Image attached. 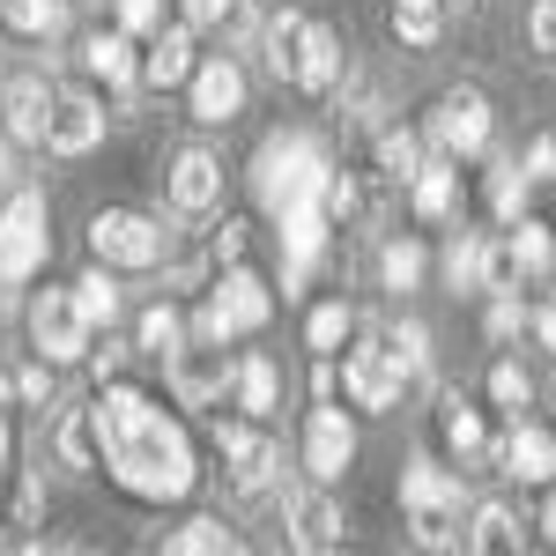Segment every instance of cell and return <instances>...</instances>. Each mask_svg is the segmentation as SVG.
Returning <instances> with one entry per match:
<instances>
[{
    "label": "cell",
    "mask_w": 556,
    "mask_h": 556,
    "mask_svg": "<svg viewBox=\"0 0 556 556\" xmlns=\"http://www.w3.org/2000/svg\"><path fill=\"white\" fill-rule=\"evenodd\" d=\"M97 430H104V468L112 482L141 497V505H172L193 490V445H186V430L149 401V393H134V386H112L104 401H97Z\"/></svg>",
    "instance_id": "1"
},
{
    "label": "cell",
    "mask_w": 556,
    "mask_h": 556,
    "mask_svg": "<svg viewBox=\"0 0 556 556\" xmlns=\"http://www.w3.org/2000/svg\"><path fill=\"white\" fill-rule=\"evenodd\" d=\"M401 519H408V534L424 542V549H460L468 542V497H460V475L438 468L430 453H416L408 468H401Z\"/></svg>",
    "instance_id": "2"
},
{
    "label": "cell",
    "mask_w": 556,
    "mask_h": 556,
    "mask_svg": "<svg viewBox=\"0 0 556 556\" xmlns=\"http://www.w3.org/2000/svg\"><path fill=\"white\" fill-rule=\"evenodd\" d=\"M327 149L312 141V134H267L253 156V193L267 201V208H298V201H319L327 193Z\"/></svg>",
    "instance_id": "3"
},
{
    "label": "cell",
    "mask_w": 556,
    "mask_h": 556,
    "mask_svg": "<svg viewBox=\"0 0 556 556\" xmlns=\"http://www.w3.org/2000/svg\"><path fill=\"white\" fill-rule=\"evenodd\" d=\"M401 386H408V364H401L393 334H386V327H371V334H364V342L342 356V393L356 401V408L386 416V408L401 401Z\"/></svg>",
    "instance_id": "4"
},
{
    "label": "cell",
    "mask_w": 556,
    "mask_h": 556,
    "mask_svg": "<svg viewBox=\"0 0 556 556\" xmlns=\"http://www.w3.org/2000/svg\"><path fill=\"white\" fill-rule=\"evenodd\" d=\"M267 319H275V290L260 282L253 267H238V260H230V267H223V282L208 290V304H201V319H193V327H208V334H223V342H230V334H260Z\"/></svg>",
    "instance_id": "5"
},
{
    "label": "cell",
    "mask_w": 556,
    "mask_h": 556,
    "mask_svg": "<svg viewBox=\"0 0 556 556\" xmlns=\"http://www.w3.org/2000/svg\"><path fill=\"white\" fill-rule=\"evenodd\" d=\"M89 253L104 260V267H156V260L172 253V230L149 223V215H134V208H104V215H89Z\"/></svg>",
    "instance_id": "6"
},
{
    "label": "cell",
    "mask_w": 556,
    "mask_h": 556,
    "mask_svg": "<svg viewBox=\"0 0 556 556\" xmlns=\"http://www.w3.org/2000/svg\"><path fill=\"white\" fill-rule=\"evenodd\" d=\"M490 134H497V119H490V97L482 89H445L438 104H430V141L445 149V156H490Z\"/></svg>",
    "instance_id": "7"
},
{
    "label": "cell",
    "mask_w": 556,
    "mask_h": 556,
    "mask_svg": "<svg viewBox=\"0 0 556 556\" xmlns=\"http://www.w3.org/2000/svg\"><path fill=\"white\" fill-rule=\"evenodd\" d=\"M172 364V386H178V401H193V408H208V401H223V386L238 379V364L223 356V334H208V327H193L186 342L164 356Z\"/></svg>",
    "instance_id": "8"
},
{
    "label": "cell",
    "mask_w": 556,
    "mask_h": 556,
    "mask_svg": "<svg viewBox=\"0 0 556 556\" xmlns=\"http://www.w3.org/2000/svg\"><path fill=\"white\" fill-rule=\"evenodd\" d=\"M215 453H223V475H230L238 497H260V490L275 482V468H282V453H275V438L260 430V416H245V424H215Z\"/></svg>",
    "instance_id": "9"
},
{
    "label": "cell",
    "mask_w": 556,
    "mask_h": 556,
    "mask_svg": "<svg viewBox=\"0 0 556 556\" xmlns=\"http://www.w3.org/2000/svg\"><path fill=\"white\" fill-rule=\"evenodd\" d=\"M38 267H45V193L23 186V193H8V208H0V275L23 282V275H38Z\"/></svg>",
    "instance_id": "10"
},
{
    "label": "cell",
    "mask_w": 556,
    "mask_h": 556,
    "mask_svg": "<svg viewBox=\"0 0 556 556\" xmlns=\"http://www.w3.org/2000/svg\"><path fill=\"white\" fill-rule=\"evenodd\" d=\"M327 245H334V215L319 208V201L282 208V298H298L304 282H312V267L327 260Z\"/></svg>",
    "instance_id": "11"
},
{
    "label": "cell",
    "mask_w": 556,
    "mask_h": 556,
    "mask_svg": "<svg viewBox=\"0 0 556 556\" xmlns=\"http://www.w3.org/2000/svg\"><path fill=\"white\" fill-rule=\"evenodd\" d=\"M349 460H356V424L342 416V401H319L304 416V475L312 482H342Z\"/></svg>",
    "instance_id": "12"
},
{
    "label": "cell",
    "mask_w": 556,
    "mask_h": 556,
    "mask_svg": "<svg viewBox=\"0 0 556 556\" xmlns=\"http://www.w3.org/2000/svg\"><path fill=\"white\" fill-rule=\"evenodd\" d=\"M30 342H38V356H52V364L89 356V319H83V304H75V290H45V298L30 304Z\"/></svg>",
    "instance_id": "13"
},
{
    "label": "cell",
    "mask_w": 556,
    "mask_h": 556,
    "mask_svg": "<svg viewBox=\"0 0 556 556\" xmlns=\"http://www.w3.org/2000/svg\"><path fill=\"white\" fill-rule=\"evenodd\" d=\"M186 104H193V119H201V127H230V119L245 112V67H238V60H223V52L201 60V67H193V83H186Z\"/></svg>",
    "instance_id": "14"
},
{
    "label": "cell",
    "mask_w": 556,
    "mask_h": 556,
    "mask_svg": "<svg viewBox=\"0 0 556 556\" xmlns=\"http://www.w3.org/2000/svg\"><path fill=\"white\" fill-rule=\"evenodd\" d=\"M97 141H104V112H97V97H89V89H52L45 149H60V156H89Z\"/></svg>",
    "instance_id": "15"
},
{
    "label": "cell",
    "mask_w": 556,
    "mask_h": 556,
    "mask_svg": "<svg viewBox=\"0 0 556 556\" xmlns=\"http://www.w3.org/2000/svg\"><path fill=\"white\" fill-rule=\"evenodd\" d=\"M349 75L342 60V38L327 30V23H304V45H298V67H290V89H304V97H334Z\"/></svg>",
    "instance_id": "16"
},
{
    "label": "cell",
    "mask_w": 556,
    "mask_h": 556,
    "mask_svg": "<svg viewBox=\"0 0 556 556\" xmlns=\"http://www.w3.org/2000/svg\"><path fill=\"white\" fill-rule=\"evenodd\" d=\"M408 208L424 215V223H453L460 215V156H424V172L408 178Z\"/></svg>",
    "instance_id": "17"
},
{
    "label": "cell",
    "mask_w": 556,
    "mask_h": 556,
    "mask_svg": "<svg viewBox=\"0 0 556 556\" xmlns=\"http://www.w3.org/2000/svg\"><path fill=\"white\" fill-rule=\"evenodd\" d=\"M290 542H298L304 556L342 549V505L327 497V482H319V490H304V497H290Z\"/></svg>",
    "instance_id": "18"
},
{
    "label": "cell",
    "mask_w": 556,
    "mask_h": 556,
    "mask_svg": "<svg viewBox=\"0 0 556 556\" xmlns=\"http://www.w3.org/2000/svg\"><path fill=\"white\" fill-rule=\"evenodd\" d=\"M223 201V164L208 149H178L172 156V208L178 215H208Z\"/></svg>",
    "instance_id": "19"
},
{
    "label": "cell",
    "mask_w": 556,
    "mask_h": 556,
    "mask_svg": "<svg viewBox=\"0 0 556 556\" xmlns=\"http://www.w3.org/2000/svg\"><path fill=\"white\" fill-rule=\"evenodd\" d=\"M505 482H556V430L513 416V430H505Z\"/></svg>",
    "instance_id": "20"
},
{
    "label": "cell",
    "mask_w": 556,
    "mask_h": 556,
    "mask_svg": "<svg viewBox=\"0 0 556 556\" xmlns=\"http://www.w3.org/2000/svg\"><path fill=\"white\" fill-rule=\"evenodd\" d=\"M438 445H445L460 468H482L490 430H482V416H475V401H460V393H438Z\"/></svg>",
    "instance_id": "21"
},
{
    "label": "cell",
    "mask_w": 556,
    "mask_h": 556,
    "mask_svg": "<svg viewBox=\"0 0 556 556\" xmlns=\"http://www.w3.org/2000/svg\"><path fill=\"white\" fill-rule=\"evenodd\" d=\"M193 23L178 15V30H156V45L141 52V83L149 89H178V83H193Z\"/></svg>",
    "instance_id": "22"
},
{
    "label": "cell",
    "mask_w": 556,
    "mask_h": 556,
    "mask_svg": "<svg viewBox=\"0 0 556 556\" xmlns=\"http://www.w3.org/2000/svg\"><path fill=\"white\" fill-rule=\"evenodd\" d=\"M83 67L97 75L104 89H134L141 83V52H134V30H97L83 38Z\"/></svg>",
    "instance_id": "23"
},
{
    "label": "cell",
    "mask_w": 556,
    "mask_h": 556,
    "mask_svg": "<svg viewBox=\"0 0 556 556\" xmlns=\"http://www.w3.org/2000/svg\"><path fill=\"white\" fill-rule=\"evenodd\" d=\"M0 127L15 134V141H45V127H52V89L38 83V75H15L8 83V97H0Z\"/></svg>",
    "instance_id": "24"
},
{
    "label": "cell",
    "mask_w": 556,
    "mask_h": 556,
    "mask_svg": "<svg viewBox=\"0 0 556 556\" xmlns=\"http://www.w3.org/2000/svg\"><path fill=\"white\" fill-rule=\"evenodd\" d=\"M468 549H482V556H519V549H527V519H519L513 505H475Z\"/></svg>",
    "instance_id": "25"
},
{
    "label": "cell",
    "mask_w": 556,
    "mask_h": 556,
    "mask_svg": "<svg viewBox=\"0 0 556 556\" xmlns=\"http://www.w3.org/2000/svg\"><path fill=\"white\" fill-rule=\"evenodd\" d=\"M230 401H238L245 416H260V424H267V416L282 408V371H275L267 356H238V379H230Z\"/></svg>",
    "instance_id": "26"
},
{
    "label": "cell",
    "mask_w": 556,
    "mask_h": 556,
    "mask_svg": "<svg viewBox=\"0 0 556 556\" xmlns=\"http://www.w3.org/2000/svg\"><path fill=\"white\" fill-rule=\"evenodd\" d=\"M60 460H67V468H104L97 408H67V416H60Z\"/></svg>",
    "instance_id": "27"
},
{
    "label": "cell",
    "mask_w": 556,
    "mask_h": 556,
    "mask_svg": "<svg viewBox=\"0 0 556 556\" xmlns=\"http://www.w3.org/2000/svg\"><path fill=\"white\" fill-rule=\"evenodd\" d=\"M424 275H430V253L416 238H386L379 245V282L393 298H401V290H424Z\"/></svg>",
    "instance_id": "28"
},
{
    "label": "cell",
    "mask_w": 556,
    "mask_h": 556,
    "mask_svg": "<svg viewBox=\"0 0 556 556\" xmlns=\"http://www.w3.org/2000/svg\"><path fill=\"white\" fill-rule=\"evenodd\" d=\"M349 334H356V312H349L342 298L312 304V319H304V349H312V356H342Z\"/></svg>",
    "instance_id": "29"
},
{
    "label": "cell",
    "mask_w": 556,
    "mask_h": 556,
    "mask_svg": "<svg viewBox=\"0 0 556 556\" xmlns=\"http://www.w3.org/2000/svg\"><path fill=\"white\" fill-rule=\"evenodd\" d=\"M304 23H312V15H298V8H282V15L267 23V45H260V60H267V75H275V83H290V67H298Z\"/></svg>",
    "instance_id": "30"
},
{
    "label": "cell",
    "mask_w": 556,
    "mask_h": 556,
    "mask_svg": "<svg viewBox=\"0 0 556 556\" xmlns=\"http://www.w3.org/2000/svg\"><path fill=\"white\" fill-rule=\"evenodd\" d=\"M424 156H430V149H424V134H416V127H379V172L393 178V186H408V178L424 172Z\"/></svg>",
    "instance_id": "31"
},
{
    "label": "cell",
    "mask_w": 556,
    "mask_h": 556,
    "mask_svg": "<svg viewBox=\"0 0 556 556\" xmlns=\"http://www.w3.org/2000/svg\"><path fill=\"white\" fill-rule=\"evenodd\" d=\"M67 23V0H0V30L15 38H52Z\"/></svg>",
    "instance_id": "32"
},
{
    "label": "cell",
    "mask_w": 556,
    "mask_h": 556,
    "mask_svg": "<svg viewBox=\"0 0 556 556\" xmlns=\"http://www.w3.org/2000/svg\"><path fill=\"white\" fill-rule=\"evenodd\" d=\"M505 230H513V245H519V267H527L534 282H549L556 275V230L534 223V215H519V223H505Z\"/></svg>",
    "instance_id": "33"
},
{
    "label": "cell",
    "mask_w": 556,
    "mask_h": 556,
    "mask_svg": "<svg viewBox=\"0 0 556 556\" xmlns=\"http://www.w3.org/2000/svg\"><path fill=\"white\" fill-rule=\"evenodd\" d=\"M438 30H445V0H393V38L401 45H438Z\"/></svg>",
    "instance_id": "34"
},
{
    "label": "cell",
    "mask_w": 556,
    "mask_h": 556,
    "mask_svg": "<svg viewBox=\"0 0 556 556\" xmlns=\"http://www.w3.org/2000/svg\"><path fill=\"white\" fill-rule=\"evenodd\" d=\"M527 201H534V178L519 172V156H505V164L490 172V215H497V223H519Z\"/></svg>",
    "instance_id": "35"
},
{
    "label": "cell",
    "mask_w": 556,
    "mask_h": 556,
    "mask_svg": "<svg viewBox=\"0 0 556 556\" xmlns=\"http://www.w3.org/2000/svg\"><path fill=\"white\" fill-rule=\"evenodd\" d=\"M75 304H83L89 327H112V319H119V282H112V267H104V260L75 282Z\"/></svg>",
    "instance_id": "36"
},
{
    "label": "cell",
    "mask_w": 556,
    "mask_h": 556,
    "mask_svg": "<svg viewBox=\"0 0 556 556\" xmlns=\"http://www.w3.org/2000/svg\"><path fill=\"white\" fill-rule=\"evenodd\" d=\"M490 401H497L505 416H527V408H534V379H527L519 356H497V364H490Z\"/></svg>",
    "instance_id": "37"
},
{
    "label": "cell",
    "mask_w": 556,
    "mask_h": 556,
    "mask_svg": "<svg viewBox=\"0 0 556 556\" xmlns=\"http://www.w3.org/2000/svg\"><path fill=\"white\" fill-rule=\"evenodd\" d=\"M519 282H527V267H519L513 230H505V238H482V290L497 298V290H519Z\"/></svg>",
    "instance_id": "38"
},
{
    "label": "cell",
    "mask_w": 556,
    "mask_h": 556,
    "mask_svg": "<svg viewBox=\"0 0 556 556\" xmlns=\"http://www.w3.org/2000/svg\"><path fill=\"white\" fill-rule=\"evenodd\" d=\"M164 549H178V556H230V549H238V534H230L223 519H186Z\"/></svg>",
    "instance_id": "39"
},
{
    "label": "cell",
    "mask_w": 556,
    "mask_h": 556,
    "mask_svg": "<svg viewBox=\"0 0 556 556\" xmlns=\"http://www.w3.org/2000/svg\"><path fill=\"white\" fill-rule=\"evenodd\" d=\"M445 282H453V290H482V238H475V230H453V245H445Z\"/></svg>",
    "instance_id": "40"
},
{
    "label": "cell",
    "mask_w": 556,
    "mask_h": 556,
    "mask_svg": "<svg viewBox=\"0 0 556 556\" xmlns=\"http://www.w3.org/2000/svg\"><path fill=\"white\" fill-rule=\"evenodd\" d=\"M319 208L334 215V230H349V223L364 215V186H356V172H327V193H319Z\"/></svg>",
    "instance_id": "41"
},
{
    "label": "cell",
    "mask_w": 556,
    "mask_h": 556,
    "mask_svg": "<svg viewBox=\"0 0 556 556\" xmlns=\"http://www.w3.org/2000/svg\"><path fill=\"white\" fill-rule=\"evenodd\" d=\"M186 342V319H178V304H156L149 319H141V356H172Z\"/></svg>",
    "instance_id": "42"
},
{
    "label": "cell",
    "mask_w": 556,
    "mask_h": 556,
    "mask_svg": "<svg viewBox=\"0 0 556 556\" xmlns=\"http://www.w3.org/2000/svg\"><path fill=\"white\" fill-rule=\"evenodd\" d=\"M386 334H393V349H401L408 379H430V327H424V319H393Z\"/></svg>",
    "instance_id": "43"
},
{
    "label": "cell",
    "mask_w": 556,
    "mask_h": 556,
    "mask_svg": "<svg viewBox=\"0 0 556 556\" xmlns=\"http://www.w3.org/2000/svg\"><path fill=\"white\" fill-rule=\"evenodd\" d=\"M482 327H490V342H513V334H527V304H519V290H497Z\"/></svg>",
    "instance_id": "44"
},
{
    "label": "cell",
    "mask_w": 556,
    "mask_h": 556,
    "mask_svg": "<svg viewBox=\"0 0 556 556\" xmlns=\"http://www.w3.org/2000/svg\"><path fill=\"white\" fill-rule=\"evenodd\" d=\"M519 172L534 178V186H549V178H556V134H534V141H527V156H519Z\"/></svg>",
    "instance_id": "45"
},
{
    "label": "cell",
    "mask_w": 556,
    "mask_h": 556,
    "mask_svg": "<svg viewBox=\"0 0 556 556\" xmlns=\"http://www.w3.org/2000/svg\"><path fill=\"white\" fill-rule=\"evenodd\" d=\"M119 30H164V0H119Z\"/></svg>",
    "instance_id": "46"
},
{
    "label": "cell",
    "mask_w": 556,
    "mask_h": 556,
    "mask_svg": "<svg viewBox=\"0 0 556 556\" xmlns=\"http://www.w3.org/2000/svg\"><path fill=\"white\" fill-rule=\"evenodd\" d=\"M8 527H38V482H30V475L8 490Z\"/></svg>",
    "instance_id": "47"
},
{
    "label": "cell",
    "mask_w": 556,
    "mask_h": 556,
    "mask_svg": "<svg viewBox=\"0 0 556 556\" xmlns=\"http://www.w3.org/2000/svg\"><path fill=\"white\" fill-rule=\"evenodd\" d=\"M208 260H215V267H230V260H245V223H223V230L208 238Z\"/></svg>",
    "instance_id": "48"
},
{
    "label": "cell",
    "mask_w": 556,
    "mask_h": 556,
    "mask_svg": "<svg viewBox=\"0 0 556 556\" xmlns=\"http://www.w3.org/2000/svg\"><path fill=\"white\" fill-rule=\"evenodd\" d=\"M527 38H534V52H556V0H534V15H527Z\"/></svg>",
    "instance_id": "49"
},
{
    "label": "cell",
    "mask_w": 556,
    "mask_h": 556,
    "mask_svg": "<svg viewBox=\"0 0 556 556\" xmlns=\"http://www.w3.org/2000/svg\"><path fill=\"white\" fill-rule=\"evenodd\" d=\"M178 15H186L193 30H208V23H223V15H238V0H178Z\"/></svg>",
    "instance_id": "50"
},
{
    "label": "cell",
    "mask_w": 556,
    "mask_h": 556,
    "mask_svg": "<svg viewBox=\"0 0 556 556\" xmlns=\"http://www.w3.org/2000/svg\"><path fill=\"white\" fill-rule=\"evenodd\" d=\"M15 393H23V401H52V356H45V364H30V371L15 379Z\"/></svg>",
    "instance_id": "51"
},
{
    "label": "cell",
    "mask_w": 556,
    "mask_h": 556,
    "mask_svg": "<svg viewBox=\"0 0 556 556\" xmlns=\"http://www.w3.org/2000/svg\"><path fill=\"white\" fill-rule=\"evenodd\" d=\"M527 327H534V342H542V349L556 356V290L542 298V312H527Z\"/></svg>",
    "instance_id": "52"
},
{
    "label": "cell",
    "mask_w": 556,
    "mask_h": 556,
    "mask_svg": "<svg viewBox=\"0 0 556 556\" xmlns=\"http://www.w3.org/2000/svg\"><path fill=\"white\" fill-rule=\"evenodd\" d=\"M119 364H127V349H119V342H104V349H97V379H112Z\"/></svg>",
    "instance_id": "53"
},
{
    "label": "cell",
    "mask_w": 556,
    "mask_h": 556,
    "mask_svg": "<svg viewBox=\"0 0 556 556\" xmlns=\"http://www.w3.org/2000/svg\"><path fill=\"white\" fill-rule=\"evenodd\" d=\"M8 178H15V134L0 127V186H8Z\"/></svg>",
    "instance_id": "54"
},
{
    "label": "cell",
    "mask_w": 556,
    "mask_h": 556,
    "mask_svg": "<svg viewBox=\"0 0 556 556\" xmlns=\"http://www.w3.org/2000/svg\"><path fill=\"white\" fill-rule=\"evenodd\" d=\"M542 534L556 542V490H549V505H542Z\"/></svg>",
    "instance_id": "55"
},
{
    "label": "cell",
    "mask_w": 556,
    "mask_h": 556,
    "mask_svg": "<svg viewBox=\"0 0 556 556\" xmlns=\"http://www.w3.org/2000/svg\"><path fill=\"white\" fill-rule=\"evenodd\" d=\"M8 453H15V430L0 424V475H8Z\"/></svg>",
    "instance_id": "56"
},
{
    "label": "cell",
    "mask_w": 556,
    "mask_h": 556,
    "mask_svg": "<svg viewBox=\"0 0 556 556\" xmlns=\"http://www.w3.org/2000/svg\"><path fill=\"white\" fill-rule=\"evenodd\" d=\"M8 393H15V379H0V401H8Z\"/></svg>",
    "instance_id": "57"
},
{
    "label": "cell",
    "mask_w": 556,
    "mask_h": 556,
    "mask_svg": "<svg viewBox=\"0 0 556 556\" xmlns=\"http://www.w3.org/2000/svg\"><path fill=\"white\" fill-rule=\"evenodd\" d=\"M67 8H89V0H67Z\"/></svg>",
    "instance_id": "58"
},
{
    "label": "cell",
    "mask_w": 556,
    "mask_h": 556,
    "mask_svg": "<svg viewBox=\"0 0 556 556\" xmlns=\"http://www.w3.org/2000/svg\"><path fill=\"white\" fill-rule=\"evenodd\" d=\"M460 8H468V0H460Z\"/></svg>",
    "instance_id": "59"
}]
</instances>
